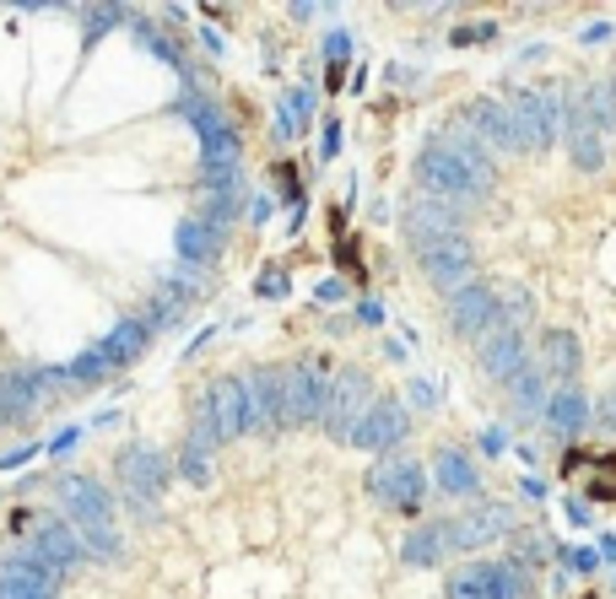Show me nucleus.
Instances as JSON below:
<instances>
[{"mask_svg": "<svg viewBox=\"0 0 616 599\" xmlns=\"http://www.w3.org/2000/svg\"><path fill=\"white\" fill-rule=\"evenodd\" d=\"M309 109H314V92H287V98H282V120H276V130H282V135H297Z\"/></svg>", "mask_w": 616, "mask_h": 599, "instance_id": "2f4dec72", "label": "nucleus"}, {"mask_svg": "<svg viewBox=\"0 0 616 599\" xmlns=\"http://www.w3.org/2000/svg\"><path fill=\"white\" fill-rule=\"evenodd\" d=\"M450 551H454V540H450V519H444V524H422V529L406 540L401 557H406L411 567H438Z\"/></svg>", "mask_w": 616, "mask_h": 599, "instance_id": "393cba45", "label": "nucleus"}, {"mask_svg": "<svg viewBox=\"0 0 616 599\" xmlns=\"http://www.w3.org/2000/svg\"><path fill=\"white\" fill-rule=\"evenodd\" d=\"M33 459V448H11V454H0V470H17V465H28Z\"/></svg>", "mask_w": 616, "mask_h": 599, "instance_id": "4c0bfd02", "label": "nucleus"}, {"mask_svg": "<svg viewBox=\"0 0 616 599\" xmlns=\"http://www.w3.org/2000/svg\"><path fill=\"white\" fill-rule=\"evenodd\" d=\"M546 427H552L563 443L578 438V433L589 427V399L578 395V384H563L557 395L546 399Z\"/></svg>", "mask_w": 616, "mask_h": 599, "instance_id": "412c9836", "label": "nucleus"}, {"mask_svg": "<svg viewBox=\"0 0 616 599\" xmlns=\"http://www.w3.org/2000/svg\"><path fill=\"white\" fill-rule=\"evenodd\" d=\"M600 39H612V22H589L584 28V43H600Z\"/></svg>", "mask_w": 616, "mask_h": 599, "instance_id": "ea45409f", "label": "nucleus"}, {"mask_svg": "<svg viewBox=\"0 0 616 599\" xmlns=\"http://www.w3.org/2000/svg\"><path fill=\"white\" fill-rule=\"evenodd\" d=\"M211 433H205L201 422H195V433H190V443H184V454H179V470H184V480H195V486H205L211 480Z\"/></svg>", "mask_w": 616, "mask_h": 599, "instance_id": "cd10ccee", "label": "nucleus"}, {"mask_svg": "<svg viewBox=\"0 0 616 599\" xmlns=\"http://www.w3.org/2000/svg\"><path fill=\"white\" fill-rule=\"evenodd\" d=\"M578 103H584V114H589V124L606 135V130H616V87L612 81H589L584 92H578Z\"/></svg>", "mask_w": 616, "mask_h": 599, "instance_id": "bb28decb", "label": "nucleus"}, {"mask_svg": "<svg viewBox=\"0 0 616 599\" xmlns=\"http://www.w3.org/2000/svg\"><path fill=\"white\" fill-rule=\"evenodd\" d=\"M60 502H65V514H71L77 535H82V551H92V557H103V561H120L124 535H120V524H114V497L98 480L65 476L60 480Z\"/></svg>", "mask_w": 616, "mask_h": 599, "instance_id": "f257e3e1", "label": "nucleus"}, {"mask_svg": "<svg viewBox=\"0 0 616 599\" xmlns=\"http://www.w3.org/2000/svg\"><path fill=\"white\" fill-rule=\"evenodd\" d=\"M368 405H373V384H368V373H357V367H346V373H335L330 378V389H325V433L330 438H352V427L368 416Z\"/></svg>", "mask_w": 616, "mask_h": 599, "instance_id": "0eeeda50", "label": "nucleus"}, {"mask_svg": "<svg viewBox=\"0 0 616 599\" xmlns=\"http://www.w3.org/2000/svg\"><path fill=\"white\" fill-rule=\"evenodd\" d=\"M482 367L493 373L497 384H514V378L525 373V335H519L508 319L482 335Z\"/></svg>", "mask_w": 616, "mask_h": 599, "instance_id": "dca6fc26", "label": "nucleus"}, {"mask_svg": "<svg viewBox=\"0 0 616 599\" xmlns=\"http://www.w3.org/2000/svg\"><path fill=\"white\" fill-rule=\"evenodd\" d=\"M244 389V433H282V373L276 367H254L239 378Z\"/></svg>", "mask_w": 616, "mask_h": 599, "instance_id": "9d476101", "label": "nucleus"}, {"mask_svg": "<svg viewBox=\"0 0 616 599\" xmlns=\"http://www.w3.org/2000/svg\"><path fill=\"white\" fill-rule=\"evenodd\" d=\"M179 260H190V265H211V260H222V227H211L205 216H184L179 222Z\"/></svg>", "mask_w": 616, "mask_h": 599, "instance_id": "4be33fe9", "label": "nucleus"}, {"mask_svg": "<svg viewBox=\"0 0 616 599\" xmlns=\"http://www.w3.org/2000/svg\"><path fill=\"white\" fill-rule=\"evenodd\" d=\"M416 248V265H422V276L433 281V286H450L460 292L471 271H476V248L465 233H427V238H411Z\"/></svg>", "mask_w": 616, "mask_h": 599, "instance_id": "20e7f679", "label": "nucleus"}, {"mask_svg": "<svg viewBox=\"0 0 616 599\" xmlns=\"http://www.w3.org/2000/svg\"><path fill=\"white\" fill-rule=\"evenodd\" d=\"M508 114H514L519 152H552V146H557V130H563V98H557V92L525 87V92H514Z\"/></svg>", "mask_w": 616, "mask_h": 599, "instance_id": "7ed1b4c3", "label": "nucleus"}, {"mask_svg": "<svg viewBox=\"0 0 616 599\" xmlns=\"http://www.w3.org/2000/svg\"><path fill=\"white\" fill-rule=\"evenodd\" d=\"M28 546H33V551H43L49 561H60L65 572L82 561V535H77L65 519H39V524H33V540H28Z\"/></svg>", "mask_w": 616, "mask_h": 599, "instance_id": "aec40b11", "label": "nucleus"}, {"mask_svg": "<svg viewBox=\"0 0 616 599\" xmlns=\"http://www.w3.org/2000/svg\"><path fill=\"white\" fill-rule=\"evenodd\" d=\"M184 308H190V292H184V286H158V297H152V308H147L141 319L152 324V329H163V324L184 319Z\"/></svg>", "mask_w": 616, "mask_h": 599, "instance_id": "c85d7f7f", "label": "nucleus"}, {"mask_svg": "<svg viewBox=\"0 0 616 599\" xmlns=\"http://www.w3.org/2000/svg\"><path fill=\"white\" fill-rule=\"evenodd\" d=\"M578 367H584V352H578L574 329H546L541 335V373L557 378V384H574Z\"/></svg>", "mask_w": 616, "mask_h": 599, "instance_id": "a211bd4d", "label": "nucleus"}, {"mask_svg": "<svg viewBox=\"0 0 616 599\" xmlns=\"http://www.w3.org/2000/svg\"><path fill=\"white\" fill-rule=\"evenodd\" d=\"M450 324H454V335L482 341L487 329L503 324V303H497V292H493V286H482V281H465L460 292H450Z\"/></svg>", "mask_w": 616, "mask_h": 599, "instance_id": "f8f14e48", "label": "nucleus"}, {"mask_svg": "<svg viewBox=\"0 0 616 599\" xmlns=\"http://www.w3.org/2000/svg\"><path fill=\"white\" fill-rule=\"evenodd\" d=\"M114 22H124L120 6H98V11H87V33H92V39H98V33H109Z\"/></svg>", "mask_w": 616, "mask_h": 599, "instance_id": "72a5a7b5", "label": "nucleus"}, {"mask_svg": "<svg viewBox=\"0 0 616 599\" xmlns=\"http://www.w3.org/2000/svg\"><path fill=\"white\" fill-rule=\"evenodd\" d=\"M508 389H514V405H519V410H541V405H546V399H541V373H531V367H525Z\"/></svg>", "mask_w": 616, "mask_h": 599, "instance_id": "473e14b6", "label": "nucleus"}, {"mask_svg": "<svg viewBox=\"0 0 616 599\" xmlns=\"http://www.w3.org/2000/svg\"><path fill=\"white\" fill-rule=\"evenodd\" d=\"M508 524H514L508 508L482 502V508H471V514L450 519V540H454V551H476V546H493L497 535H508Z\"/></svg>", "mask_w": 616, "mask_h": 599, "instance_id": "2eb2a0df", "label": "nucleus"}, {"mask_svg": "<svg viewBox=\"0 0 616 599\" xmlns=\"http://www.w3.org/2000/svg\"><path fill=\"white\" fill-rule=\"evenodd\" d=\"M320 152H325V158H335V152H341V124H335V120L325 124V141H320Z\"/></svg>", "mask_w": 616, "mask_h": 599, "instance_id": "e433bc0d", "label": "nucleus"}, {"mask_svg": "<svg viewBox=\"0 0 616 599\" xmlns=\"http://www.w3.org/2000/svg\"><path fill=\"white\" fill-rule=\"evenodd\" d=\"M168 459L158 448H124L120 454V480H124V497H130V508H141V514H152L158 508V497L168 491Z\"/></svg>", "mask_w": 616, "mask_h": 599, "instance_id": "1a4fd4ad", "label": "nucleus"}, {"mask_svg": "<svg viewBox=\"0 0 616 599\" xmlns=\"http://www.w3.org/2000/svg\"><path fill=\"white\" fill-rule=\"evenodd\" d=\"M416 184L427 190V195L438 200H454V205H471V200H482L493 184L476 173V167H465L460 152H450L444 141H433L422 158H416Z\"/></svg>", "mask_w": 616, "mask_h": 599, "instance_id": "f03ea898", "label": "nucleus"}, {"mask_svg": "<svg viewBox=\"0 0 616 599\" xmlns=\"http://www.w3.org/2000/svg\"><path fill=\"white\" fill-rule=\"evenodd\" d=\"M531 578L519 561H465L450 578V599H525Z\"/></svg>", "mask_w": 616, "mask_h": 599, "instance_id": "39448f33", "label": "nucleus"}, {"mask_svg": "<svg viewBox=\"0 0 616 599\" xmlns=\"http://www.w3.org/2000/svg\"><path fill=\"white\" fill-rule=\"evenodd\" d=\"M0 599H54V589L39 583V578H28V572H6L0 567Z\"/></svg>", "mask_w": 616, "mask_h": 599, "instance_id": "7c9ffc66", "label": "nucleus"}, {"mask_svg": "<svg viewBox=\"0 0 616 599\" xmlns=\"http://www.w3.org/2000/svg\"><path fill=\"white\" fill-rule=\"evenodd\" d=\"M600 422H606V427L616 433V395H606V399H600Z\"/></svg>", "mask_w": 616, "mask_h": 599, "instance_id": "a19ab883", "label": "nucleus"}, {"mask_svg": "<svg viewBox=\"0 0 616 599\" xmlns=\"http://www.w3.org/2000/svg\"><path fill=\"white\" fill-rule=\"evenodd\" d=\"M493 33H497L493 22H465V28L454 33V43H487V39H493Z\"/></svg>", "mask_w": 616, "mask_h": 599, "instance_id": "f704fd0d", "label": "nucleus"}, {"mask_svg": "<svg viewBox=\"0 0 616 599\" xmlns=\"http://www.w3.org/2000/svg\"><path fill=\"white\" fill-rule=\"evenodd\" d=\"M438 486H444L450 497H476V491H482V476H476V465H471L465 454L444 448V454H438Z\"/></svg>", "mask_w": 616, "mask_h": 599, "instance_id": "a878e982", "label": "nucleus"}, {"mask_svg": "<svg viewBox=\"0 0 616 599\" xmlns=\"http://www.w3.org/2000/svg\"><path fill=\"white\" fill-rule=\"evenodd\" d=\"M60 373H65V384L82 389V384H103L114 367H109V357H103V346H92V352H82V357L71 362V367H60Z\"/></svg>", "mask_w": 616, "mask_h": 599, "instance_id": "c756f323", "label": "nucleus"}, {"mask_svg": "<svg viewBox=\"0 0 616 599\" xmlns=\"http://www.w3.org/2000/svg\"><path fill=\"white\" fill-rule=\"evenodd\" d=\"M201 422L205 433H211V443H228L244 433V389H239V378H211L201 395Z\"/></svg>", "mask_w": 616, "mask_h": 599, "instance_id": "9b49d317", "label": "nucleus"}, {"mask_svg": "<svg viewBox=\"0 0 616 599\" xmlns=\"http://www.w3.org/2000/svg\"><path fill=\"white\" fill-rule=\"evenodd\" d=\"M600 557H606V561H616V540H612V535L600 540Z\"/></svg>", "mask_w": 616, "mask_h": 599, "instance_id": "79ce46f5", "label": "nucleus"}, {"mask_svg": "<svg viewBox=\"0 0 616 599\" xmlns=\"http://www.w3.org/2000/svg\"><path fill=\"white\" fill-rule=\"evenodd\" d=\"M287 292V276L282 271H260V297H282Z\"/></svg>", "mask_w": 616, "mask_h": 599, "instance_id": "c9c22d12", "label": "nucleus"}, {"mask_svg": "<svg viewBox=\"0 0 616 599\" xmlns=\"http://www.w3.org/2000/svg\"><path fill=\"white\" fill-rule=\"evenodd\" d=\"M401 438H406V410H401L395 399H373L368 416L352 427V438L346 443H357V448H390V454H395V443Z\"/></svg>", "mask_w": 616, "mask_h": 599, "instance_id": "f3484780", "label": "nucleus"}, {"mask_svg": "<svg viewBox=\"0 0 616 599\" xmlns=\"http://www.w3.org/2000/svg\"><path fill=\"white\" fill-rule=\"evenodd\" d=\"M465 124L476 130V135H487L497 152H519V135H514V114L493 103V98H476L471 109H465Z\"/></svg>", "mask_w": 616, "mask_h": 599, "instance_id": "6ab92c4d", "label": "nucleus"}, {"mask_svg": "<svg viewBox=\"0 0 616 599\" xmlns=\"http://www.w3.org/2000/svg\"><path fill=\"white\" fill-rule=\"evenodd\" d=\"M406 233H411V238H427V233H460V211L444 205V200H433V195L411 200Z\"/></svg>", "mask_w": 616, "mask_h": 599, "instance_id": "b1692460", "label": "nucleus"}, {"mask_svg": "<svg viewBox=\"0 0 616 599\" xmlns=\"http://www.w3.org/2000/svg\"><path fill=\"white\" fill-rule=\"evenodd\" d=\"M346 49H352V39H346V33H330V39H325V54H330V60H341Z\"/></svg>", "mask_w": 616, "mask_h": 599, "instance_id": "58836bf2", "label": "nucleus"}, {"mask_svg": "<svg viewBox=\"0 0 616 599\" xmlns=\"http://www.w3.org/2000/svg\"><path fill=\"white\" fill-rule=\"evenodd\" d=\"M147 341H152V324H147V319H124V324H114V329H109V341H98V346H103L109 367L124 373V367H135V362H141Z\"/></svg>", "mask_w": 616, "mask_h": 599, "instance_id": "5701e85b", "label": "nucleus"}, {"mask_svg": "<svg viewBox=\"0 0 616 599\" xmlns=\"http://www.w3.org/2000/svg\"><path fill=\"white\" fill-rule=\"evenodd\" d=\"M563 130H568V158H574V167L578 173H595V167L606 162V135L589 124L584 103H578V92L563 103Z\"/></svg>", "mask_w": 616, "mask_h": 599, "instance_id": "4468645a", "label": "nucleus"}, {"mask_svg": "<svg viewBox=\"0 0 616 599\" xmlns=\"http://www.w3.org/2000/svg\"><path fill=\"white\" fill-rule=\"evenodd\" d=\"M184 120L201 130V146H205V167H239V130L222 120L205 98H184Z\"/></svg>", "mask_w": 616, "mask_h": 599, "instance_id": "ddd939ff", "label": "nucleus"}, {"mask_svg": "<svg viewBox=\"0 0 616 599\" xmlns=\"http://www.w3.org/2000/svg\"><path fill=\"white\" fill-rule=\"evenodd\" d=\"M282 373V427H309L325 416V389L330 378L309 362H292V367H276Z\"/></svg>", "mask_w": 616, "mask_h": 599, "instance_id": "6e6552de", "label": "nucleus"}, {"mask_svg": "<svg viewBox=\"0 0 616 599\" xmlns=\"http://www.w3.org/2000/svg\"><path fill=\"white\" fill-rule=\"evenodd\" d=\"M368 491L384 502V508H395V514H416V508L427 502V476H422L416 459L390 454V459H378L368 470Z\"/></svg>", "mask_w": 616, "mask_h": 599, "instance_id": "423d86ee", "label": "nucleus"}]
</instances>
